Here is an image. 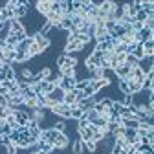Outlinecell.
<instances>
[{
  "label": "cell",
  "mask_w": 154,
  "mask_h": 154,
  "mask_svg": "<svg viewBox=\"0 0 154 154\" xmlns=\"http://www.w3.org/2000/svg\"><path fill=\"white\" fill-rule=\"evenodd\" d=\"M130 55H134V57H136L138 61H140V59H143V57H145V51H143V44H141V42H136V48H134V51H132Z\"/></svg>",
  "instance_id": "obj_24"
},
{
  "label": "cell",
  "mask_w": 154,
  "mask_h": 154,
  "mask_svg": "<svg viewBox=\"0 0 154 154\" xmlns=\"http://www.w3.org/2000/svg\"><path fill=\"white\" fill-rule=\"evenodd\" d=\"M53 147H55V149H66V147H70V143H68V138L64 136L63 132H59V136L55 138V141H53Z\"/></svg>",
  "instance_id": "obj_17"
},
{
  "label": "cell",
  "mask_w": 154,
  "mask_h": 154,
  "mask_svg": "<svg viewBox=\"0 0 154 154\" xmlns=\"http://www.w3.org/2000/svg\"><path fill=\"white\" fill-rule=\"evenodd\" d=\"M79 94L81 92H77L75 88H72V90H68L66 94H64V103L66 105H77V101H79Z\"/></svg>",
  "instance_id": "obj_9"
},
{
  "label": "cell",
  "mask_w": 154,
  "mask_h": 154,
  "mask_svg": "<svg viewBox=\"0 0 154 154\" xmlns=\"http://www.w3.org/2000/svg\"><path fill=\"white\" fill-rule=\"evenodd\" d=\"M37 145H38V150H42V152H46V154H50L51 149H53V145H50V143H46V141H42V140H38Z\"/></svg>",
  "instance_id": "obj_27"
},
{
  "label": "cell",
  "mask_w": 154,
  "mask_h": 154,
  "mask_svg": "<svg viewBox=\"0 0 154 154\" xmlns=\"http://www.w3.org/2000/svg\"><path fill=\"white\" fill-rule=\"evenodd\" d=\"M130 99H132V105L136 106V108H141V106H147L150 101H154V92L152 90H140L136 94H132L130 95Z\"/></svg>",
  "instance_id": "obj_1"
},
{
  "label": "cell",
  "mask_w": 154,
  "mask_h": 154,
  "mask_svg": "<svg viewBox=\"0 0 154 154\" xmlns=\"http://www.w3.org/2000/svg\"><path fill=\"white\" fill-rule=\"evenodd\" d=\"M114 59H116V63H118V64H123L125 59H127V53H114Z\"/></svg>",
  "instance_id": "obj_32"
},
{
  "label": "cell",
  "mask_w": 154,
  "mask_h": 154,
  "mask_svg": "<svg viewBox=\"0 0 154 154\" xmlns=\"http://www.w3.org/2000/svg\"><path fill=\"white\" fill-rule=\"evenodd\" d=\"M121 125L125 127V128H134V130H138L140 128V121L136 119V118H121Z\"/></svg>",
  "instance_id": "obj_15"
},
{
  "label": "cell",
  "mask_w": 154,
  "mask_h": 154,
  "mask_svg": "<svg viewBox=\"0 0 154 154\" xmlns=\"http://www.w3.org/2000/svg\"><path fill=\"white\" fill-rule=\"evenodd\" d=\"M88 83H90V81H75V86H73V88H75L77 92H83V90L88 86Z\"/></svg>",
  "instance_id": "obj_30"
},
{
  "label": "cell",
  "mask_w": 154,
  "mask_h": 154,
  "mask_svg": "<svg viewBox=\"0 0 154 154\" xmlns=\"http://www.w3.org/2000/svg\"><path fill=\"white\" fill-rule=\"evenodd\" d=\"M13 13H15V18H18V20H20V18H24V17L29 13L28 8H26V4H24V0H20V4L13 9Z\"/></svg>",
  "instance_id": "obj_16"
},
{
  "label": "cell",
  "mask_w": 154,
  "mask_h": 154,
  "mask_svg": "<svg viewBox=\"0 0 154 154\" xmlns=\"http://www.w3.org/2000/svg\"><path fill=\"white\" fill-rule=\"evenodd\" d=\"M114 72H116V77H118V79H128V77H130V72H132V68H130L127 63H123V64H119L118 68H116Z\"/></svg>",
  "instance_id": "obj_8"
},
{
  "label": "cell",
  "mask_w": 154,
  "mask_h": 154,
  "mask_svg": "<svg viewBox=\"0 0 154 154\" xmlns=\"http://www.w3.org/2000/svg\"><path fill=\"white\" fill-rule=\"evenodd\" d=\"M150 38H154V31L147 29V28H141L136 33V37H134V41H136V42H145V41H150Z\"/></svg>",
  "instance_id": "obj_7"
},
{
  "label": "cell",
  "mask_w": 154,
  "mask_h": 154,
  "mask_svg": "<svg viewBox=\"0 0 154 154\" xmlns=\"http://www.w3.org/2000/svg\"><path fill=\"white\" fill-rule=\"evenodd\" d=\"M0 145H2V147L11 145V138H9V136H0Z\"/></svg>",
  "instance_id": "obj_33"
},
{
  "label": "cell",
  "mask_w": 154,
  "mask_h": 154,
  "mask_svg": "<svg viewBox=\"0 0 154 154\" xmlns=\"http://www.w3.org/2000/svg\"><path fill=\"white\" fill-rule=\"evenodd\" d=\"M136 154H152V145H149V143H138L136 145Z\"/></svg>",
  "instance_id": "obj_20"
},
{
  "label": "cell",
  "mask_w": 154,
  "mask_h": 154,
  "mask_svg": "<svg viewBox=\"0 0 154 154\" xmlns=\"http://www.w3.org/2000/svg\"><path fill=\"white\" fill-rule=\"evenodd\" d=\"M0 22H2V17H0Z\"/></svg>",
  "instance_id": "obj_39"
},
{
  "label": "cell",
  "mask_w": 154,
  "mask_h": 154,
  "mask_svg": "<svg viewBox=\"0 0 154 154\" xmlns=\"http://www.w3.org/2000/svg\"><path fill=\"white\" fill-rule=\"evenodd\" d=\"M17 152H18V147H15L13 143L6 147V154H17Z\"/></svg>",
  "instance_id": "obj_34"
},
{
  "label": "cell",
  "mask_w": 154,
  "mask_h": 154,
  "mask_svg": "<svg viewBox=\"0 0 154 154\" xmlns=\"http://www.w3.org/2000/svg\"><path fill=\"white\" fill-rule=\"evenodd\" d=\"M6 79V70H4V66L0 68V81H4Z\"/></svg>",
  "instance_id": "obj_36"
},
{
  "label": "cell",
  "mask_w": 154,
  "mask_h": 154,
  "mask_svg": "<svg viewBox=\"0 0 154 154\" xmlns=\"http://www.w3.org/2000/svg\"><path fill=\"white\" fill-rule=\"evenodd\" d=\"M83 116H85V112H83L79 106H77V105H72V119H77V121H79Z\"/></svg>",
  "instance_id": "obj_26"
},
{
  "label": "cell",
  "mask_w": 154,
  "mask_h": 154,
  "mask_svg": "<svg viewBox=\"0 0 154 154\" xmlns=\"http://www.w3.org/2000/svg\"><path fill=\"white\" fill-rule=\"evenodd\" d=\"M50 6H51V0H37L35 2V11L41 13V15H46L50 11Z\"/></svg>",
  "instance_id": "obj_11"
},
{
  "label": "cell",
  "mask_w": 154,
  "mask_h": 154,
  "mask_svg": "<svg viewBox=\"0 0 154 154\" xmlns=\"http://www.w3.org/2000/svg\"><path fill=\"white\" fill-rule=\"evenodd\" d=\"M37 154H46V152H42V150H38V152H37Z\"/></svg>",
  "instance_id": "obj_38"
},
{
  "label": "cell",
  "mask_w": 154,
  "mask_h": 154,
  "mask_svg": "<svg viewBox=\"0 0 154 154\" xmlns=\"http://www.w3.org/2000/svg\"><path fill=\"white\" fill-rule=\"evenodd\" d=\"M83 50H85V44L79 41H68L64 46V53H79Z\"/></svg>",
  "instance_id": "obj_6"
},
{
  "label": "cell",
  "mask_w": 154,
  "mask_h": 154,
  "mask_svg": "<svg viewBox=\"0 0 154 154\" xmlns=\"http://www.w3.org/2000/svg\"><path fill=\"white\" fill-rule=\"evenodd\" d=\"M22 31H26L24 29V26H22V22L20 20H18V18H13V20H11V33H22Z\"/></svg>",
  "instance_id": "obj_21"
},
{
  "label": "cell",
  "mask_w": 154,
  "mask_h": 154,
  "mask_svg": "<svg viewBox=\"0 0 154 154\" xmlns=\"http://www.w3.org/2000/svg\"><path fill=\"white\" fill-rule=\"evenodd\" d=\"M33 41H35V42H37L38 46H41L42 53H44V51H46V50H48V48L51 46L50 38H48V37H44V35H38V33H37V35H33Z\"/></svg>",
  "instance_id": "obj_12"
},
{
  "label": "cell",
  "mask_w": 154,
  "mask_h": 154,
  "mask_svg": "<svg viewBox=\"0 0 154 154\" xmlns=\"http://www.w3.org/2000/svg\"><path fill=\"white\" fill-rule=\"evenodd\" d=\"M112 9H114V2H112V0H103L101 6L97 8V11H95V17H99V18H103V20H105L106 15H108Z\"/></svg>",
  "instance_id": "obj_3"
},
{
  "label": "cell",
  "mask_w": 154,
  "mask_h": 154,
  "mask_svg": "<svg viewBox=\"0 0 154 154\" xmlns=\"http://www.w3.org/2000/svg\"><path fill=\"white\" fill-rule=\"evenodd\" d=\"M57 86H61L64 92H68V90H72L75 86V79H73V77H61V81H59Z\"/></svg>",
  "instance_id": "obj_14"
},
{
  "label": "cell",
  "mask_w": 154,
  "mask_h": 154,
  "mask_svg": "<svg viewBox=\"0 0 154 154\" xmlns=\"http://www.w3.org/2000/svg\"><path fill=\"white\" fill-rule=\"evenodd\" d=\"M28 53H29V57H38V55H42V50H41V46H38V44L33 41V44H29Z\"/></svg>",
  "instance_id": "obj_23"
},
{
  "label": "cell",
  "mask_w": 154,
  "mask_h": 154,
  "mask_svg": "<svg viewBox=\"0 0 154 154\" xmlns=\"http://www.w3.org/2000/svg\"><path fill=\"white\" fill-rule=\"evenodd\" d=\"M70 149H72L73 154H83V152H85V149H83V141H81V140L73 141V143L70 145Z\"/></svg>",
  "instance_id": "obj_25"
},
{
  "label": "cell",
  "mask_w": 154,
  "mask_h": 154,
  "mask_svg": "<svg viewBox=\"0 0 154 154\" xmlns=\"http://www.w3.org/2000/svg\"><path fill=\"white\" fill-rule=\"evenodd\" d=\"M51 112L55 116H59V118H63V119H72V106L66 105V103H57V105H53Z\"/></svg>",
  "instance_id": "obj_2"
},
{
  "label": "cell",
  "mask_w": 154,
  "mask_h": 154,
  "mask_svg": "<svg viewBox=\"0 0 154 154\" xmlns=\"http://www.w3.org/2000/svg\"><path fill=\"white\" fill-rule=\"evenodd\" d=\"M0 119H6V110H4V106H0Z\"/></svg>",
  "instance_id": "obj_37"
},
{
  "label": "cell",
  "mask_w": 154,
  "mask_h": 154,
  "mask_svg": "<svg viewBox=\"0 0 154 154\" xmlns=\"http://www.w3.org/2000/svg\"><path fill=\"white\" fill-rule=\"evenodd\" d=\"M64 94H66V92H64L61 86H55V88H53V90H51V92L46 95V97L57 105V103H64Z\"/></svg>",
  "instance_id": "obj_4"
},
{
  "label": "cell",
  "mask_w": 154,
  "mask_h": 154,
  "mask_svg": "<svg viewBox=\"0 0 154 154\" xmlns=\"http://www.w3.org/2000/svg\"><path fill=\"white\" fill-rule=\"evenodd\" d=\"M138 68L147 75V73H152V70H154V64H152V57H143V59H140L138 61Z\"/></svg>",
  "instance_id": "obj_5"
},
{
  "label": "cell",
  "mask_w": 154,
  "mask_h": 154,
  "mask_svg": "<svg viewBox=\"0 0 154 154\" xmlns=\"http://www.w3.org/2000/svg\"><path fill=\"white\" fill-rule=\"evenodd\" d=\"M125 154H136V145H127L125 147Z\"/></svg>",
  "instance_id": "obj_35"
},
{
  "label": "cell",
  "mask_w": 154,
  "mask_h": 154,
  "mask_svg": "<svg viewBox=\"0 0 154 154\" xmlns=\"http://www.w3.org/2000/svg\"><path fill=\"white\" fill-rule=\"evenodd\" d=\"M64 127H66V119H63V118H59V119L55 121V125H53V128H55V130H59V132H63Z\"/></svg>",
  "instance_id": "obj_29"
},
{
  "label": "cell",
  "mask_w": 154,
  "mask_h": 154,
  "mask_svg": "<svg viewBox=\"0 0 154 154\" xmlns=\"http://www.w3.org/2000/svg\"><path fill=\"white\" fill-rule=\"evenodd\" d=\"M94 105H95L94 97H85V99H81V101H77V106H79L83 112H88V110H92V108H94Z\"/></svg>",
  "instance_id": "obj_13"
},
{
  "label": "cell",
  "mask_w": 154,
  "mask_h": 154,
  "mask_svg": "<svg viewBox=\"0 0 154 154\" xmlns=\"http://www.w3.org/2000/svg\"><path fill=\"white\" fill-rule=\"evenodd\" d=\"M94 130H97V128H94L92 125H88L85 128H79V140L81 141H90L94 138Z\"/></svg>",
  "instance_id": "obj_10"
},
{
  "label": "cell",
  "mask_w": 154,
  "mask_h": 154,
  "mask_svg": "<svg viewBox=\"0 0 154 154\" xmlns=\"http://www.w3.org/2000/svg\"><path fill=\"white\" fill-rule=\"evenodd\" d=\"M141 44H143L145 55H147V57H152V55H154V38H150V41H145V42H141Z\"/></svg>",
  "instance_id": "obj_18"
},
{
  "label": "cell",
  "mask_w": 154,
  "mask_h": 154,
  "mask_svg": "<svg viewBox=\"0 0 154 154\" xmlns=\"http://www.w3.org/2000/svg\"><path fill=\"white\" fill-rule=\"evenodd\" d=\"M59 28H61V29H64V31H70V29L73 28L70 15H63V18H61V26H59Z\"/></svg>",
  "instance_id": "obj_19"
},
{
  "label": "cell",
  "mask_w": 154,
  "mask_h": 154,
  "mask_svg": "<svg viewBox=\"0 0 154 154\" xmlns=\"http://www.w3.org/2000/svg\"><path fill=\"white\" fill-rule=\"evenodd\" d=\"M134 37H136V33H134V31H127V33L119 38V42L128 46V44H132V42H136V41H134Z\"/></svg>",
  "instance_id": "obj_22"
},
{
  "label": "cell",
  "mask_w": 154,
  "mask_h": 154,
  "mask_svg": "<svg viewBox=\"0 0 154 154\" xmlns=\"http://www.w3.org/2000/svg\"><path fill=\"white\" fill-rule=\"evenodd\" d=\"M114 53H127V44L118 42V44L114 46Z\"/></svg>",
  "instance_id": "obj_31"
},
{
  "label": "cell",
  "mask_w": 154,
  "mask_h": 154,
  "mask_svg": "<svg viewBox=\"0 0 154 154\" xmlns=\"http://www.w3.org/2000/svg\"><path fill=\"white\" fill-rule=\"evenodd\" d=\"M147 18H149V15H147L143 9H140V11L136 13V17H134V20L140 22V24H145V22H147Z\"/></svg>",
  "instance_id": "obj_28"
}]
</instances>
